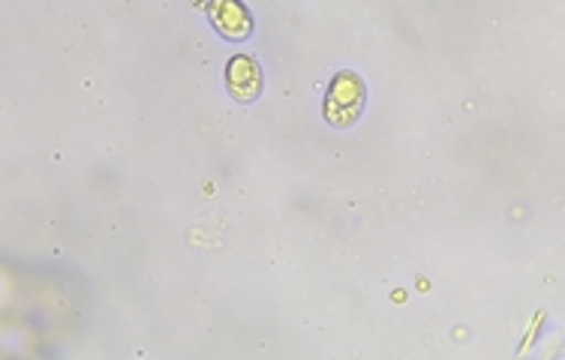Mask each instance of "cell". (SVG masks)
Here are the masks:
<instances>
[{
    "label": "cell",
    "mask_w": 565,
    "mask_h": 360,
    "mask_svg": "<svg viewBox=\"0 0 565 360\" xmlns=\"http://www.w3.org/2000/svg\"><path fill=\"white\" fill-rule=\"evenodd\" d=\"M207 15H211L214 31L232 43H244L253 33V15L241 0H211Z\"/></svg>",
    "instance_id": "cell-2"
},
{
    "label": "cell",
    "mask_w": 565,
    "mask_h": 360,
    "mask_svg": "<svg viewBox=\"0 0 565 360\" xmlns=\"http://www.w3.org/2000/svg\"><path fill=\"white\" fill-rule=\"evenodd\" d=\"M226 88L238 102H253L262 94V66L256 57L235 55L226 64Z\"/></svg>",
    "instance_id": "cell-3"
},
{
    "label": "cell",
    "mask_w": 565,
    "mask_h": 360,
    "mask_svg": "<svg viewBox=\"0 0 565 360\" xmlns=\"http://www.w3.org/2000/svg\"><path fill=\"white\" fill-rule=\"evenodd\" d=\"M364 106H367V88H364L359 73L343 69V73L331 78L326 94V106H322V114H326L331 127L349 130L364 114Z\"/></svg>",
    "instance_id": "cell-1"
}]
</instances>
